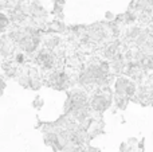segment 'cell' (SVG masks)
Segmentation results:
<instances>
[{"label":"cell","instance_id":"cell-1","mask_svg":"<svg viewBox=\"0 0 153 152\" xmlns=\"http://www.w3.org/2000/svg\"><path fill=\"white\" fill-rule=\"evenodd\" d=\"M11 24V19L4 12H0V34H4Z\"/></svg>","mask_w":153,"mask_h":152},{"label":"cell","instance_id":"cell-3","mask_svg":"<svg viewBox=\"0 0 153 152\" xmlns=\"http://www.w3.org/2000/svg\"><path fill=\"white\" fill-rule=\"evenodd\" d=\"M5 86H7V83H5V81L3 80L1 77H0V97L3 96V93H4L5 90Z\"/></svg>","mask_w":153,"mask_h":152},{"label":"cell","instance_id":"cell-2","mask_svg":"<svg viewBox=\"0 0 153 152\" xmlns=\"http://www.w3.org/2000/svg\"><path fill=\"white\" fill-rule=\"evenodd\" d=\"M32 107H34L35 109H40V108L43 107V100L40 98V97H35V100L32 101Z\"/></svg>","mask_w":153,"mask_h":152}]
</instances>
